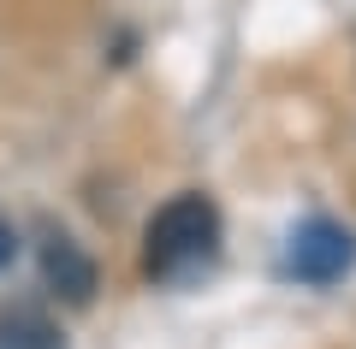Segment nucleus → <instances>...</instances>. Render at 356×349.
Here are the masks:
<instances>
[{"mask_svg":"<svg viewBox=\"0 0 356 349\" xmlns=\"http://www.w3.org/2000/svg\"><path fill=\"white\" fill-rule=\"evenodd\" d=\"M214 255H220V207L202 189L172 196L149 219V231H143V266H149V278H161V284L196 278L202 266H214Z\"/></svg>","mask_w":356,"mask_h":349,"instance_id":"f257e3e1","label":"nucleus"},{"mask_svg":"<svg viewBox=\"0 0 356 349\" xmlns=\"http://www.w3.org/2000/svg\"><path fill=\"white\" fill-rule=\"evenodd\" d=\"M356 266V237L339 219H303L285 243V273L303 284H339Z\"/></svg>","mask_w":356,"mask_h":349,"instance_id":"f03ea898","label":"nucleus"},{"mask_svg":"<svg viewBox=\"0 0 356 349\" xmlns=\"http://www.w3.org/2000/svg\"><path fill=\"white\" fill-rule=\"evenodd\" d=\"M42 278H48V290L60 302H72V308H83V302L95 296V261H89L72 237H48L42 243Z\"/></svg>","mask_w":356,"mask_h":349,"instance_id":"7ed1b4c3","label":"nucleus"},{"mask_svg":"<svg viewBox=\"0 0 356 349\" xmlns=\"http://www.w3.org/2000/svg\"><path fill=\"white\" fill-rule=\"evenodd\" d=\"M0 349H65L60 343V325L36 308H13L0 314Z\"/></svg>","mask_w":356,"mask_h":349,"instance_id":"20e7f679","label":"nucleus"},{"mask_svg":"<svg viewBox=\"0 0 356 349\" xmlns=\"http://www.w3.org/2000/svg\"><path fill=\"white\" fill-rule=\"evenodd\" d=\"M13 249H18V243H13V225H0V266L13 261Z\"/></svg>","mask_w":356,"mask_h":349,"instance_id":"39448f33","label":"nucleus"}]
</instances>
